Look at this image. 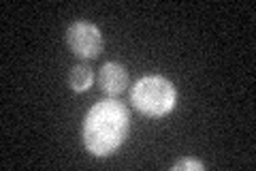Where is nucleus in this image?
Listing matches in <instances>:
<instances>
[{
    "label": "nucleus",
    "mask_w": 256,
    "mask_h": 171,
    "mask_svg": "<svg viewBox=\"0 0 256 171\" xmlns=\"http://www.w3.org/2000/svg\"><path fill=\"white\" fill-rule=\"evenodd\" d=\"M175 101H178V92H175L171 81L162 75H150L139 79L130 92V103L141 113L152 118H162L171 113Z\"/></svg>",
    "instance_id": "nucleus-2"
},
{
    "label": "nucleus",
    "mask_w": 256,
    "mask_h": 171,
    "mask_svg": "<svg viewBox=\"0 0 256 171\" xmlns=\"http://www.w3.org/2000/svg\"><path fill=\"white\" fill-rule=\"evenodd\" d=\"M130 131V113L124 103L102 99L94 103L84 120V143L94 156H109L126 141Z\"/></svg>",
    "instance_id": "nucleus-1"
},
{
    "label": "nucleus",
    "mask_w": 256,
    "mask_h": 171,
    "mask_svg": "<svg viewBox=\"0 0 256 171\" xmlns=\"http://www.w3.org/2000/svg\"><path fill=\"white\" fill-rule=\"evenodd\" d=\"M66 43L75 56L84 60L98 58L102 52V35L90 22H75L66 30Z\"/></svg>",
    "instance_id": "nucleus-3"
},
{
    "label": "nucleus",
    "mask_w": 256,
    "mask_h": 171,
    "mask_svg": "<svg viewBox=\"0 0 256 171\" xmlns=\"http://www.w3.org/2000/svg\"><path fill=\"white\" fill-rule=\"evenodd\" d=\"M98 86L100 90L109 94V96H118L122 94L128 88V73L122 64L118 62H107L102 64V69L98 73Z\"/></svg>",
    "instance_id": "nucleus-4"
},
{
    "label": "nucleus",
    "mask_w": 256,
    "mask_h": 171,
    "mask_svg": "<svg viewBox=\"0 0 256 171\" xmlns=\"http://www.w3.org/2000/svg\"><path fill=\"white\" fill-rule=\"evenodd\" d=\"M186 169L201 171V169H205V165H203L201 160H196V158H182V160H178L173 165V171H186Z\"/></svg>",
    "instance_id": "nucleus-6"
},
{
    "label": "nucleus",
    "mask_w": 256,
    "mask_h": 171,
    "mask_svg": "<svg viewBox=\"0 0 256 171\" xmlns=\"http://www.w3.org/2000/svg\"><path fill=\"white\" fill-rule=\"evenodd\" d=\"M94 75H92V69L88 64H75L70 69V75H68V84L75 92H86L88 88L92 86Z\"/></svg>",
    "instance_id": "nucleus-5"
}]
</instances>
